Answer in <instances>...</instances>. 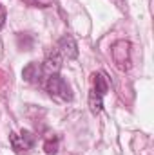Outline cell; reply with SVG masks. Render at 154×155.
Listing matches in <instances>:
<instances>
[{
	"instance_id": "cell-8",
	"label": "cell",
	"mask_w": 154,
	"mask_h": 155,
	"mask_svg": "<svg viewBox=\"0 0 154 155\" xmlns=\"http://www.w3.org/2000/svg\"><path fill=\"white\" fill-rule=\"evenodd\" d=\"M89 107H91V110H93L94 114H100V112H102V108H103L102 96H98L94 90H91V94H89Z\"/></svg>"
},
{
	"instance_id": "cell-7",
	"label": "cell",
	"mask_w": 154,
	"mask_h": 155,
	"mask_svg": "<svg viewBox=\"0 0 154 155\" xmlns=\"http://www.w3.org/2000/svg\"><path fill=\"white\" fill-rule=\"evenodd\" d=\"M94 92L98 94V96H105V92L109 90V79H107V76L103 74V72H98V74H94Z\"/></svg>"
},
{
	"instance_id": "cell-11",
	"label": "cell",
	"mask_w": 154,
	"mask_h": 155,
	"mask_svg": "<svg viewBox=\"0 0 154 155\" xmlns=\"http://www.w3.org/2000/svg\"><path fill=\"white\" fill-rule=\"evenodd\" d=\"M4 22H5V9H4L2 4H0V27L4 25Z\"/></svg>"
},
{
	"instance_id": "cell-2",
	"label": "cell",
	"mask_w": 154,
	"mask_h": 155,
	"mask_svg": "<svg viewBox=\"0 0 154 155\" xmlns=\"http://www.w3.org/2000/svg\"><path fill=\"white\" fill-rule=\"evenodd\" d=\"M9 143L15 150V153L18 155H27L33 148H35V143H37V137L29 132V130H22L20 134H11L9 137Z\"/></svg>"
},
{
	"instance_id": "cell-10",
	"label": "cell",
	"mask_w": 154,
	"mask_h": 155,
	"mask_svg": "<svg viewBox=\"0 0 154 155\" xmlns=\"http://www.w3.org/2000/svg\"><path fill=\"white\" fill-rule=\"evenodd\" d=\"M29 5H35V7H49V5H53V2L54 0H26Z\"/></svg>"
},
{
	"instance_id": "cell-3",
	"label": "cell",
	"mask_w": 154,
	"mask_h": 155,
	"mask_svg": "<svg viewBox=\"0 0 154 155\" xmlns=\"http://www.w3.org/2000/svg\"><path fill=\"white\" fill-rule=\"evenodd\" d=\"M111 52H113V60H114L116 67L120 71H127L129 63H131V43L125 40H120L113 45Z\"/></svg>"
},
{
	"instance_id": "cell-9",
	"label": "cell",
	"mask_w": 154,
	"mask_h": 155,
	"mask_svg": "<svg viewBox=\"0 0 154 155\" xmlns=\"http://www.w3.org/2000/svg\"><path fill=\"white\" fill-rule=\"evenodd\" d=\"M58 144H60L58 137H51V139H47V141L44 143V150H45V153L47 155H56L58 153Z\"/></svg>"
},
{
	"instance_id": "cell-5",
	"label": "cell",
	"mask_w": 154,
	"mask_h": 155,
	"mask_svg": "<svg viewBox=\"0 0 154 155\" xmlns=\"http://www.w3.org/2000/svg\"><path fill=\"white\" fill-rule=\"evenodd\" d=\"M62 60H64V58L60 56V52H58L56 49L47 51L45 60H44V63H42L44 72H47V74H58V71L62 69Z\"/></svg>"
},
{
	"instance_id": "cell-6",
	"label": "cell",
	"mask_w": 154,
	"mask_h": 155,
	"mask_svg": "<svg viewBox=\"0 0 154 155\" xmlns=\"http://www.w3.org/2000/svg\"><path fill=\"white\" fill-rule=\"evenodd\" d=\"M42 76H44V67H42V63H37V61L27 63L22 71V78L27 83H33V85H38L42 81Z\"/></svg>"
},
{
	"instance_id": "cell-1",
	"label": "cell",
	"mask_w": 154,
	"mask_h": 155,
	"mask_svg": "<svg viewBox=\"0 0 154 155\" xmlns=\"http://www.w3.org/2000/svg\"><path fill=\"white\" fill-rule=\"evenodd\" d=\"M45 88H47L49 96L58 99V101H71L73 99L71 87L65 83V79L60 74H49L47 81H45Z\"/></svg>"
},
{
	"instance_id": "cell-4",
	"label": "cell",
	"mask_w": 154,
	"mask_h": 155,
	"mask_svg": "<svg viewBox=\"0 0 154 155\" xmlns=\"http://www.w3.org/2000/svg\"><path fill=\"white\" fill-rule=\"evenodd\" d=\"M56 51L60 52V56H62V58H67V60H76V58H78L76 40L73 38L71 35H64L62 38L58 40V43H56Z\"/></svg>"
}]
</instances>
